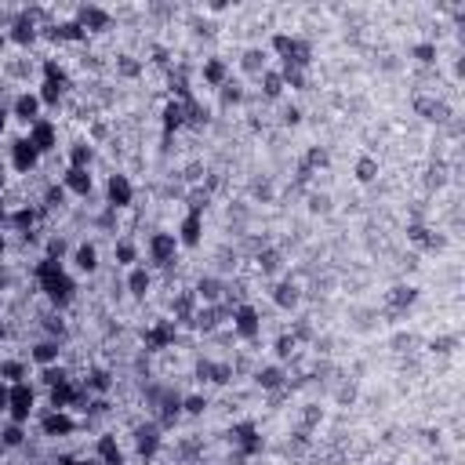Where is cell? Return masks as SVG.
Instances as JSON below:
<instances>
[{
    "mask_svg": "<svg viewBox=\"0 0 465 465\" xmlns=\"http://www.w3.org/2000/svg\"><path fill=\"white\" fill-rule=\"evenodd\" d=\"M36 280H41V291L48 294V299L55 302V306H69L73 302V280L66 276V269H62V262H51V258H44L41 266H36Z\"/></svg>",
    "mask_w": 465,
    "mask_h": 465,
    "instance_id": "6da1fadb",
    "label": "cell"
},
{
    "mask_svg": "<svg viewBox=\"0 0 465 465\" xmlns=\"http://www.w3.org/2000/svg\"><path fill=\"white\" fill-rule=\"evenodd\" d=\"M33 403H36V393H33L26 382H18V385L8 389V415H11L15 425H26V422H29Z\"/></svg>",
    "mask_w": 465,
    "mask_h": 465,
    "instance_id": "7a4b0ae2",
    "label": "cell"
},
{
    "mask_svg": "<svg viewBox=\"0 0 465 465\" xmlns=\"http://www.w3.org/2000/svg\"><path fill=\"white\" fill-rule=\"evenodd\" d=\"M66 87H69V80H66V73L59 69V62H44V84H41V106L48 102V106H59L62 102V95H66Z\"/></svg>",
    "mask_w": 465,
    "mask_h": 465,
    "instance_id": "3957f363",
    "label": "cell"
},
{
    "mask_svg": "<svg viewBox=\"0 0 465 465\" xmlns=\"http://www.w3.org/2000/svg\"><path fill=\"white\" fill-rule=\"evenodd\" d=\"M233 331L240 334V338L255 342L258 334H262V316H258L255 306H236L233 309Z\"/></svg>",
    "mask_w": 465,
    "mask_h": 465,
    "instance_id": "277c9868",
    "label": "cell"
},
{
    "mask_svg": "<svg viewBox=\"0 0 465 465\" xmlns=\"http://www.w3.org/2000/svg\"><path fill=\"white\" fill-rule=\"evenodd\" d=\"M106 200H109V208H113V211L131 208V200H135V185L127 182V175H109V182H106Z\"/></svg>",
    "mask_w": 465,
    "mask_h": 465,
    "instance_id": "5b68a950",
    "label": "cell"
},
{
    "mask_svg": "<svg viewBox=\"0 0 465 465\" xmlns=\"http://www.w3.org/2000/svg\"><path fill=\"white\" fill-rule=\"evenodd\" d=\"M26 138L33 142V150L41 153V157H44V153H51L55 145H59V131H55V124H51V120H44V117L36 120V124H29Z\"/></svg>",
    "mask_w": 465,
    "mask_h": 465,
    "instance_id": "8992f818",
    "label": "cell"
},
{
    "mask_svg": "<svg viewBox=\"0 0 465 465\" xmlns=\"http://www.w3.org/2000/svg\"><path fill=\"white\" fill-rule=\"evenodd\" d=\"M36 164H41V153L33 150V142H29L26 135L15 138V142H11V167H15V171H18V175H29Z\"/></svg>",
    "mask_w": 465,
    "mask_h": 465,
    "instance_id": "52a82bcc",
    "label": "cell"
},
{
    "mask_svg": "<svg viewBox=\"0 0 465 465\" xmlns=\"http://www.w3.org/2000/svg\"><path fill=\"white\" fill-rule=\"evenodd\" d=\"M178 251V236L175 233H153L150 236V258L157 266H171Z\"/></svg>",
    "mask_w": 465,
    "mask_h": 465,
    "instance_id": "ba28073f",
    "label": "cell"
},
{
    "mask_svg": "<svg viewBox=\"0 0 465 465\" xmlns=\"http://www.w3.org/2000/svg\"><path fill=\"white\" fill-rule=\"evenodd\" d=\"M178 244H185V248H196L200 240H203V215H200V208H193L189 215L182 218V226H178Z\"/></svg>",
    "mask_w": 465,
    "mask_h": 465,
    "instance_id": "9c48e42d",
    "label": "cell"
},
{
    "mask_svg": "<svg viewBox=\"0 0 465 465\" xmlns=\"http://www.w3.org/2000/svg\"><path fill=\"white\" fill-rule=\"evenodd\" d=\"M109 11L106 8H95V4H87V8H77V26L84 29V33H102V29H109Z\"/></svg>",
    "mask_w": 465,
    "mask_h": 465,
    "instance_id": "30bf717a",
    "label": "cell"
},
{
    "mask_svg": "<svg viewBox=\"0 0 465 465\" xmlns=\"http://www.w3.org/2000/svg\"><path fill=\"white\" fill-rule=\"evenodd\" d=\"M41 429H44V436H51V440H66V436H73L77 422H73L66 411H51V415H44Z\"/></svg>",
    "mask_w": 465,
    "mask_h": 465,
    "instance_id": "8fae6325",
    "label": "cell"
},
{
    "mask_svg": "<svg viewBox=\"0 0 465 465\" xmlns=\"http://www.w3.org/2000/svg\"><path fill=\"white\" fill-rule=\"evenodd\" d=\"M11 117L22 120L26 127L36 124V120H41V95H29V91H22V95L15 99V106H11Z\"/></svg>",
    "mask_w": 465,
    "mask_h": 465,
    "instance_id": "7c38bea8",
    "label": "cell"
},
{
    "mask_svg": "<svg viewBox=\"0 0 465 465\" xmlns=\"http://www.w3.org/2000/svg\"><path fill=\"white\" fill-rule=\"evenodd\" d=\"M200 77H203V84H208L211 91H218L222 84H229V66H226V59H203Z\"/></svg>",
    "mask_w": 465,
    "mask_h": 465,
    "instance_id": "4fadbf2b",
    "label": "cell"
},
{
    "mask_svg": "<svg viewBox=\"0 0 465 465\" xmlns=\"http://www.w3.org/2000/svg\"><path fill=\"white\" fill-rule=\"evenodd\" d=\"M175 338H178V327H175L171 320H157V327L145 331V345H150L153 352H157V349H167Z\"/></svg>",
    "mask_w": 465,
    "mask_h": 465,
    "instance_id": "5bb4252c",
    "label": "cell"
},
{
    "mask_svg": "<svg viewBox=\"0 0 465 465\" xmlns=\"http://www.w3.org/2000/svg\"><path fill=\"white\" fill-rule=\"evenodd\" d=\"M135 448H138L142 458H153L160 451V429L157 425H138L135 429Z\"/></svg>",
    "mask_w": 465,
    "mask_h": 465,
    "instance_id": "9a60e30c",
    "label": "cell"
},
{
    "mask_svg": "<svg viewBox=\"0 0 465 465\" xmlns=\"http://www.w3.org/2000/svg\"><path fill=\"white\" fill-rule=\"evenodd\" d=\"M233 440H236V448L244 451V455H255V451H262V436H258V429L251 422H240L236 429H233Z\"/></svg>",
    "mask_w": 465,
    "mask_h": 465,
    "instance_id": "2e32d148",
    "label": "cell"
},
{
    "mask_svg": "<svg viewBox=\"0 0 465 465\" xmlns=\"http://www.w3.org/2000/svg\"><path fill=\"white\" fill-rule=\"evenodd\" d=\"M59 357H62V345L55 342V338H48V342H36V345L29 349V360H33V364H41V367L59 364Z\"/></svg>",
    "mask_w": 465,
    "mask_h": 465,
    "instance_id": "e0dca14e",
    "label": "cell"
},
{
    "mask_svg": "<svg viewBox=\"0 0 465 465\" xmlns=\"http://www.w3.org/2000/svg\"><path fill=\"white\" fill-rule=\"evenodd\" d=\"M418 302V287H393V291H389V306H393V309H389V316H393V320H396V316L407 309V306H415Z\"/></svg>",
    "mask_w": 465,
    "mask_h": 465,
    "instance_id": "ac0fdd59",
    "label": "cell"
},
{
    "mask_svg": "<svg viewBox=\"0 0 465 465\" xmlns=\"http://www.w3.org/2000/svg\"><path fill=\"white\" fill-rule=\"evenodd\" d=\"M95 451H99V465H124V451H120L117 436H99Z\"/></svg>",
    "mask_w": 465,
    "mask_h": 465,
    "instance_id": "d6986e66",
    "label": "cell"
},
{
    "mask_svg": "<svg viewBox=\"0 0 465 465\" xmlns=\"http://www.w3.org/2000/svg\"><path fill=\"white\" fill-rule=\"evenodd\" d=\"M8 36H11L15 44H22V48H26V44H33V41H36V22H33V15L26 11L22 18H15V22H11V33H8Z\"/></svg>",
    "mask_w": 465,
    "mask_h": 465,
    "instance_id": "ffe728a7",
    "label": "cell"
},
{
    "mask_svg": "<svg viewBox=\"0 0 465 465\" xmlns=\"http://www.w3.org/2000/svg\"><path fill=\"white\" fill-rule=\"evenodd\" d=\"M62 189H69V193H77V196H87L91 193V185H95V182H91V171H80V167H69V171L62 175Z\"/></svg>",
    "mask_w": 465,
    "mask_h": 465,
    "instance_id": "44dd1931",
    "label": "cell"
},
{
    "mask_svg": "<svg viewBox=\"0 0 465 465\" xmlns=\"http://www.w3.org/2000/svg\"><path fill=\"white\" fill-rule=\"evenodd\" d=\"M150 287H153L150 269H145V266H131V273H127V291H131L135 299H145V294H150Z\"/></svg>",
    "mask_w": 465,
    "mask_h": 465,
    "instance_id": "7402d4cb",
    "label": "cell"
},
{
    "mask_svg": "<svg viewBox=\"0 0 465 465\" xmlns=\"http://www.w3.org/2000/svg\"><path fill=\"white\" fill-rule=\"evenodd\" d=\"M196 375H200L203 382L229 385V382H233V367H229V364H200V367H196Z\"/></svg>",
    "mask_w": 465,
    "mask_h": 465,
    "instance_id": "603a6c76",
    "label": "cell"
},
{
    "mask_svg": "<svg viewBox=\"0 0 465 465\" xmlns=\"http://www.w3.org/2000/svg\"><path fill=\"white\" fill-rule=\"evenodd\" d=\"M73 266H77L80 273H95L99 269V248L95 244H80L77 251H73Z\"/></svg>",
    "mask_w": 465,
    "mask_h": 465,
    "instance_id": "cb8c5ba5",
    "label": "cell"
},
{
    "mask_svg": "<svg viewBox=\"0 0 465 465\" xmlns=\"http://www.w3.org/2000/svg\"><path fill=\"white\" fill-rule=\"evenodd\" d=\"M299 299H302V294H299V287H294L291 280L276 284V291H273V302L280 306V309H294V306H299Z\"/></svg>",
    "mask_w": 465,
    "mask_h": 465,
    "instance_id": "d4e9b609",
    "label": "cell"
},
{
    "mask_svg": "<svg viewBox=\"0 0 465 465\" xmlns=\"http://www.w3.org/2000/svg\"><path fill=\"white\" fill-rule=\"evenodd\" d=\"M193 294H196L200 302H208V306H218V299H222V284L215 280V276H203Z\"/></svg>",
    "mask_w": 465,
    "mask_h": 465,
    "instance_id": "484cf974",
    "label": "cell"
},
{
    "mask_svg": "<svg viewBox=\"0 0 465 465\" xmlns=\"http://www.w3.org/2000/svg\"><path fill=\"white\" fill-rule=\"evenodd\" d=\"M91 160H95V150H91L87 142H73V150H69V167H80V171H87Z\"/></svg>",
    "mask_w": 465,
    "mask_h": 465,
    "instance_id": "4316f807",
    "label": "cell"
},
{
    "mask_svg": "<svg viewBox=\"0 0 465 465\" xmlns=\"http://www.w3.org/2000/svg\"><path fill=\"white\" fill-rule=\"evenodd\" d=\"M258 80H262V95H266V99H280V95H284V80H280V69H266V73H262V77H258Z\"/></svg>",
    "mask_w": 465,
    "mask_h": 465,
    "instance_id": "83f0119b",
    "label": "cell"
},
{
    "mask_svg": "<svg viewBox=\"0 0 465 465\" xmlns=\"http://www.w3.org/2000/svg\"><path fill=\"white\" fill-rule=\"evenodd\" d=\"M255 378H258V385H262L266 393H276V389H284V371H280V367H262Z\"/></svg>",
    "mask_w": 465,
    "mask_h": 465,
    "instance_id": "f1b7e54d",
    "label": "cell"
},
{
    "mask_svg": "<svg viewBox=\"0 0 465 465\" xmlns=\"http://www.w3.org/2000/svg\"><path fill=\"white\" fill-rule=\"evenodd\" d=\"M0 378L11 382V385H18L22 378H29V367L22 360H4V364H0Z\"/></svg>",
    "mask_w": 465,
    "mask_h": 465,
    "instance_id": "f546056e",
    "label": "cell"
},
{
    "mask_svg": "<svg viewBox=\"0 0 465 465\" xmlns=\"http://www.w3.org/2000/svg\"><path fill=\"white\" fill-rule=\"evenodd\" d=\"M185 124V102H167L164 106V127H167V131H175V127H182Z\"/></svg>",
    "mask_w": 465,
    "mask_h": 465,
    "instance_id": "4dcf8cb0",
    "label": "cell"
},
{
    "mask_svg": "<svg viewBox=\"0 0 465 465\" xmlns=\"http://www.w3.org/2000/svg\"><path fill=\"white\" fill-rule=\"evenodd\" d=\"M240 66H244L248 73H255V77H262V73H266V51L262 48L244 51V62H240Z\"/></svg>",
    "mask_w": 465,
    "mask_h": 465,
    "instance_id": "1f68e13d",
    "label": "cell"
},
{
    "mask_svg": "<svg viewBox=\"0 0 465 465\" xmlns=\"http://www.w3.org/2000/svg\"><path fill=\"white\" fill-rule=\"evenodd\" d=\"M84 389L91 393V389H95V393H109V389H113V378H109V371H91V375L84 378Z\"/></svg>",
    "mask_w": 465,
    "mask_h": 465,
    "instance_id": "d6a6232c",
    "label": "cell"
},
{
    "mask_svg": "<svg viewBox=\"0 0 465 465\" xmlns=\"http://www.w3.org/2000/svg\"><path fill=\"white\" fill-rule=\"evenodd\" d=\"M113 258H117V266H135L138 251H135L131 240H117V244H113Z\"/></svg>",
    "mask_w": 465,
    "mask_h": 465,
    "instance_id": "836d02e7",
    "label": "cell"
},
{
    "mask_svg": "<svg viewBox=\"0 0 465 465\" xmlns=\"http://www.w3.org/2000/svg\"><path fill=\"white\" fill-rule=\"evenodd\" d=\"M51 36H55V41H84L87 33H84L77 22H59V26L51 29Z\"/></svg>",
    "mask_w": 465,
    "mask_h": 465,
    "instance_id": "e575fe53",
    "label": "cell"
},
{
    "mask_svg": "<svg viewBox=\"0 0 465 465\" xmlns=\"http://www.w3.org/2000/svg\"><path fill=\"white\" fill-rule=\"evenodd\" d=\"M0 443H4V448H22L26 443V433H22V425H4V429H0Z\"/></svg>",
    "mask_w": 465,
    "mask_h": 465,
    "instance_id": "d590c367",
    "label": "cell"
},
{
    "mask_svg": "<svg viewBox=\"0 0 465 465\" xmlns=\"http://www.w3.org/2000/svg\"><path fill=\"white\" fill-rule=\"evenodd\" d=\"M378 178V160L375 157H364L357 164V182H375Z\"/></svg>",
    "mask_w": 465,
    "mask_h": 465,
    "instance_id": "8d00e7d4",
    "label": "cell"
},
{
    "mask_svg": "<svg viewBox=\"0 0 465 465\" xmlns=\"http://www.w3.org/2000/svg\"><path fill=\"white\" fill-rule=\"evenodd\" d=\"M415 62H422V66H433L436 59H440V51H436V44H415Z\"/></svg>",
    "mask_w": 465,
    "mask_h": 465,
    "instance_id": "74e56055",
    "label": "cell"
},
{
    "mask_svg": "<svg viewBox=\"0 0 465 465\" xmlns=\"http://www.w3.org/2000/svg\"><path fill=\"white\" fill-rule=\"evenodd\" d=\"M218 95H222V102H226V106H236V102H244V87L229 80V84L218 87Z\"/></svg>",
    "mask_w": 465,
    "mask_h": 465,
    "instance_id": "f35d334b",
    "label": "cell"
},
{
    "mask_svg": "<svg viewBox=\"0 0 465 465\" xmlns=\"http://www.w3.org/2000/svg\"><path fill=\"white\" fill-rule=\"evenodd\" d=\"M208 407H211L208 396H200V393H193V396H185V400H182V411H185V415H203Z\"/></svg>",
    "mask_w": 465,
    "mask_h": 465,
    "instance_id": "ab89813d",
    "label": "cell"
},
{
    "mask_svg": "<svg viewBox=\"0 0 465 465\" xmlns=\"http://www.w3.org/2000/svg\"><path fill=\"white\" fill-rule=\"evenodd\" d=\"M294 349H299V338H294V334H280V338H276V357L280 360L294 357Z\"/></svg>",
    "mask_w": 465,
    "mask_h": 465,
    "instance_id": "60d3db41",
    "label": "cell"
},
{
    "mask_svg": "<svg viewBox=\"0 0 465 465\" xmlns=\"http://www.w3.org/2000/svg\"><path fill=\"white\" fill-rule=\"evenodd\" d=\"M117 73H120V77H138L142 62H135L131 55H120V59H117Z\"/></svg>",
    "mask_w": 465,
    "mask_h": 465,
    "instance_id": "b9f144b4",
    "label": "cell"
},
{
    "mask_svg": "<svg viewBox=\"0 0 465 465\" xmlns=\"http://www.w3.org/2000/svg\"><path fill=\"white\" fill-rule=\"evenodd\" d=\"M324 164H327V150L313 145V150L306 153V164H302V167H306V171H313V167H324Z\"/></svg>",
    "mask_w": 465,
    "mask_h": 465,
    "instance_id": "7bdbcfd3",
    "label": "cell"
},
{
    "mask_svg": "<svg viewBox=\"0 0 465 465\" xmlns=\"http://www.w3.org/2000/svg\"><path fill=\"white\" fill-rule=\"evenodd\" d=\"M258 266H262V273H276V269H280V255H276V251H262V255H258Z\"/></svg>",
    "mask_w": 465,
    "mask_h": 465,
    "instance_id": "ee69618b",
    "label": "cell"
},
{
    "mask_svg": "<svg viewBox=\"0 0 465 465\" xmlns=\"http://www.w3.org/2000/svg\"><path fill=\"white\" fill-rule=\"evenodd\" d=\"M11 222H15L18 229H29L33 222H36V211H33V208H22V211H15V218H11Z\"/></svg>",
    "mask_w": 465,
    "mask_h": 465,
    "instance_id": "f6af8a7d",
    "label": "cell"
},
{
    "mask_svg": "<svg viewBox=\"0 0 465 465\" xmlns=\"http://www.w3.org/2000/svg\"><path fill=\"white\" fill-rule=\"evenodd\" d=\"M62 200H66V189L62 185H51L48 189V208H62Z\"/></svg>",
    "mask_w": 465,
    "mask_h": 465,
    "instance_id": "bcb514c9",
    "label": "cell"
},
{
    "mask_svg": "<svg viewBox=\"0 0 465 465\" xmlns=\"http://www.w3.org/2000/svg\"><path fill=\"white\" fill-rule=\"evenodd\" d=\"M299 120H302V109L299 106H287L284 109V124H299Z\"/></svg>",
    "mask_w": 465,
    "mask_h": 465,
    "instance_id": "7dc6e473",
    "label": "cell"
},
{
    "mask_svg": "<svg viewBox=\"0 0 465 465\" xmlns=\"http://www.w3.org/2000/svg\"><path fill=\"white\" fill-rule=\"evenodd\" d=\"M59 465H99V462H87V458H62Z\"/></svg>",
    "mask_w": 465,
    "mask_h": 465,
    "instance_id": "c3c4849f",
    "label": "cell"
},
{
    "mask_svg": "<svg viewBox=\"0 0 465 465\" xmlns=\"http://www.w3.org/2000/svg\"><path fill=\"white\" fill-rule=\"evenodd\" d=\"M0 411H8V389H4V382H0Z\"/></svg>",
    "mask_w": 465,
    "mask_h": 465,
    "instance_id": "681fc988",
    "label": "cell"
},
{
    "mask_svg": "<svg viewBox=\"0 0 465 465\" xmlns=\"http://www.w3.org/2000/svg\"><path fill=\"white\" fill-rule=\"evenodd\" d=\"M8 117H11V113H8L4 106H0V135H4V127H8Z\"/></svg>",
    "mask_w": 465,
    "mask_h": 465,
    "instance_id": "f907efd6",
    "label": "cell"
},
{
    "mask_svg": "<svg viewBox=\"0 0 465 465\" xmlns=\"http://www.w3.org/2000/svg\"><path fill=\"white\" fill-rule=\"evenodd\" d=\"M4 248H8V240H4V233H0V255H4Z\"/></svg>",
    "mask_w": 465,
    "mask_h": 465,
    "instance_id": "816d5d0a",
    "label": "cell"
},
{
    "mask_svg": "<svg viewBox=\"0 0 465 465\" xmlns=\"http://www.w3.org/2000/svg\"><path fill=\"white\" fill-rule=\"evenodd\" d=\"M0 342H4V324H0Z\"/></svg>",
    "mask_w": 465,
    "mask_h": 465,
    "instance_id": "f5cc1de1",
    "label": "cell"
},
{
    "mask_svg": "<svg viewBox=\"0 0 465 465\" xmlns=\"http://www.w3.org/2000/svg\"><path fill=\"white\" fill-rule=\"evenodd\" d=\"M200 465H208V462H200Z\"/></svg>",
    "mask_w": 465,
    "mask_h": 465,
    "instance_id": "db71d44e",
    "label": "cell"
}]
</instances>
